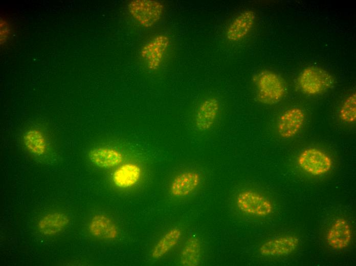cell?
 <instances>
[{
	"label": "cell",
	"mask_w": 356,
	"mask_h": 266,
	"mask_svg": "<svg viewBox=\"0 0 356 266\" xmlns=\"http://www.w3.org/2000/svg\"><path fill=\"white\" fill-rule=\"evenodd\" d=\"M257 98L263 104H274L279 102L284 96L286 88L281 78L269 70L259 73L254 79Z\"/></svg>",
	"instance_id": "obj_1"
},
{
	"label": "cell",
	"mask_w": 356,
	"mask_h": 266,
	"mask_svg": "<svg viewBox=\"0 0 356 266\" xmlns=\"http://www.w3.org/2000/svg\"><path fill=\"white\" fill-rule=\"evenodd\" d=\"M298 82L304 93L308 95H317L331 87L333 83V78L324 69L310 66L302 71L299 75Z\"/></svg>",
	"instance_id": "obj_2"
},
{
	"label": "cell",
	"mask_w": 356,
	"mask_h": 266,
	"mask_svg": "<svg viewBox=\"0 0 356 266\" xmlns=\"http://www.w3.org/2000/svg\"><path fill=\"white\" fill-rule=\"evenodd\" d=\"M164 8L163 4L157 1L135 0L128 5L130 15L140 25L146 28L151 27L159 21Z\"/></svg>",
	"instance_id": "obj_3"
},
{
	"label": "cell",
	"mask_w": 356,
	"mask_h": 266,
	"mask_svg": "<svg viewBox=\"0 0 356 266\" xmlns=\"http://www.w3.org/2000/svg\"><path fill=\"white\" fill-rule=\"evenodd\" d=\"M236 203L241 211L256 216H268L273 210V205L268 198L250 190L239 192L237 195Z\"/></svg>",
	"instance_id": "obj_4"
},
{
	"label": "cell",
	"mask_w": 356,
	"mask_h": 266,
	"mask_svg": "<svg viewBox=\"0 0 356 266\" xmlns=\"http://www.w3.org/2000/svg\"><path fill=\"white\" fill-rule=\"evenodd\" d=\"M298 162L306 172L314 175H321L331 168L332 161L324 152L316 148H308L300 154Z\"/></svg>",
	"instance_id": "obj_5"
},
{
	"label": "cell",
	"mask_w": 356,
	"mask_h": 266,
	"mask_svg": "<svg viewBox=\"0 0 356 266\" xmlns=\"http://www.w3.org/2000/svg\"><path fill=\"white\" fill-rule=\"evenodd\" d=\"M169 43L167 36L159 34L143 46L140 55L148 69L155 70L160 67Z\"/></svg>",
	"instance_id": "obj_6"
},
{
	"label": "cell",
	"mask_w": 356,
	"mask_h": 266,
	"mask_svg": "<svg viewBox=\"0 0 356 266\" xmlns=\"http://www.w3.org/2000/svg\"><path fill=\"white\" fill-rule=\"evenodd\" d=\"M220 110V103L215 97L206 99L199 105L195 117V126L201 131H207L214 125Z\"/></svg>",
	"instance_id": "obj_7"
},
{
	"label": "cell",
	"mask_w": 356,
	"mask_h": 266,
	"mask_svg": "<svg viewBox=\"0 0 356 266\" xmlns=\"http://www.w3.org/2000/svg\"><path fill=\"white\" fill-rule=\"evenodd\" d=\"M304 112L298 107L286 110L279 117L277 130L283 138H290L296 135L301 128L305 121Z\"/></svg>",
	"instance_id": "obj_8"
},
{
	"label": "cell",
	"mask_w": 356,
	"mask_h": 266,
	"mask_svg": "<svg viewBox=\"0 0 356 266\" xmlns=\"http://www.w3.org/2000/svg\"><path fill=\"white\" fill-rule=\"evenodd\" d=\"M256 13L252 10H247L240 13L229 25L226 34L227 39L236 41L243 38L253 28Z\"/></svg>",
	"instance_id": "obj_9"
},
{
	"label": "cell",
	"mask_w": 356,
	"mask_h": 266,
	"mask_svg": "<svg viewBox=\"0 0 356 266\" xmlns=\"http://www.w3.org/2000/svg\"><path fill=\"white\" fill-rule=\"evenodd\" d=\"M299 239L294 236H285L271 239L260 248V253L266 256H278L290 254L298 247Z\"/></svg>",
	"instance_id": "obj_10"
},
{
	"label": "cell",
	"mask_w": 356,
	"mask_h": 266,
	"mask_svg": "<svg viewBox=\"0 0 356 266\" xmlns=\"http://www.w3.org/2000/svg\"><path fill=\"white\" fill-rule=\"evenodd\" d=\"M201 177L195 171H187L181 173L173 180L170 192L176 197H184L189 195L199 186Z\"/></svg>",
	"instance_id": "obj_11"
},
{
	"label": "cell",
	"mask_w": 356,
	"mask_h": 266,
	"mask_svg": "<svg viewBox=\"0 0 356 266\" xmlns=\"http://www.w3.org/2000/svg\"><path fill=\"white\" fill-rule=\"evenodd\" d=\"M352 233L350 226L344 218L337 219L327 234V241L333 249L341 250L346 248L350 242Z\"/></svg>",
	"instance_id": "obj_12"
},
{
	"label": "cell",
	"mask_w": 356,
	"mask_h": 266,
	"mask_svg": "<svg viewBox=\"0 0 356 266\" xmlns=\"http://www.w3.org/2000/svg\"><path fill=\"white\" fill-rule=\"evenodd\" d=\"M69 221V218L66 214L53 212L42 216L38 221L37 227L42 235L52 236L64 230Z\"/></svg>",
	"instance_id": "obj_13"
},
{
	"label": "cell",
	"mask_w": 356,
	"mask_h": 266,
	"mask_svg": "<svg viewBox=\"0 0 356 266\" xmlns=\"http://www.w3.org/2000/svg\"><path fill=\"white\" fill-rule=\"evenodd\" d=\"M89 231L93 236L100 239L112 240L118 235L119 231L115 223L104 214L95 215L89 224Z\"/></svg>",
	"instance_id": "obj_14"
},
{
	"label": "cell",
	"mask_w": 356,
	"mask_h": 266,
	"mask_svg": "<svg viewBox=\"0 0 356 266\" xmlns=\"http://www.w3.org/2000/svg\"><path fill=\"white\" fill-rule=\"evenodd\" d=\"M90 161L96 166L102 168H110L118 166L123 157L119 151L108 147H97L88 154Z\"/></svg>",
	"instance_id": "obj_15"
},
{
	"label": "cell",
	"mask_w": 356,
	"mask_h": 266,
	"mask_svg": "<svg viewBox=\"0 0 356 266\" xmlns=\"http://www.w3.org/2000/svg\"><path fill=\"white\" fill-rule=\"evenodd\" d=\"M141 169L134 164H125L113 173L114 183L120 188H128L135 185L140 179Z\"/></svg>",
	"instance_id": "obj_16"
},
{
	"label": "cell",
	"mask_w": 356,
	"mask_h": 266,
	"mask_svg": "<svg viewBox=\"0 0 356 266\" xmlns=\"http://www.w3.org/2000/svg\"><path fill=\"white\" fill-rule=\"evenodd\" d=\"M182 233L181 229L175 227L168 230L154 246L151 256L159 259L167 254L180 241Z\"/></svg>",
	"instance_id": "obj_17"
},
{
	"label": "cell",
	"mask_w": 356,
	"mask_h": 266,
	"mask_svg": "<svg viewBox=\"0 0 356 266\" xmlns=\"http://www.w3.org/2000/svg\"><path fill=\"white\" fill-rule=\"evenodd\" d=\"M202 257V245L196 237L189 238L185 243L180 255L181 263L186 266L199 264Z\"/></svg>",
	"instance_id": "obj_18"
},
{
	"label": "cell",
	"mask_w": 356,
	"mask_h": 266,
	"mask_svg": "<svg viewBox=\"0 0 356 266\" xmlns=\"http://www.w3.org/2000/svg\"><path fill=\"white\" fill-rule=\"evenodd\" d=\"M24 143L32 153L41 156L44 154L48 148V143L44 135L37 129H30L24 135Z\"/></svg>",
	"instance_id": "obj_19"
},
{
	"label": "cell",
	"mask_w": 356,
	"mask_h": 266,
	"mask_svg": "<svg viewBox=\"0 0 356 266\" xmlns=\"http://www.w3.org/2000/svg\"><path fill=\"white\" fill-rule=\"evenodd\" d=\"M341 119L346 123H353L356 120V95H350L343 102L340 110Z\"/></svg>",
	"instance_id": "obj_20"
},
{
	"label": "cell",
	"mask_w": 356,
	"mask_h": 266,
	"mask_svg": "<svg viewBox=\"0 0 356 266\" xmlns=\"http://www.w3.org/2000/svg\"><path fill=\"white\" fill-rule=\"evenodd\" d=\"M10 34L9 26L7 21L3 19L1 23V43L6 41Z\"/></svg>",
	"instance_id": "obj_21"
}]
</instances>
